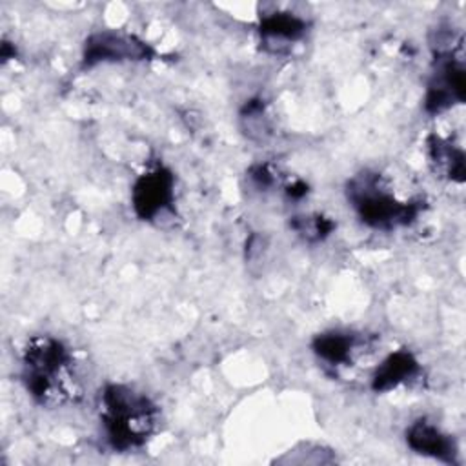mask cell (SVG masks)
<instances>
[{
	"mask_svg": "<svg viewBox=\"0 0 466 466\" xmlns=\"http://www.w3.org/2000/svg\"><path fill=\"white\" fill-rule=\"evenodd\" d=\"M22 380L27 393L44 406L64 404L78 395L71 351L53 337H35L22 355Z\"/></svg>",
	"mask_w": 466,
	"mask_h": 466,
	"instance_id": "obj_1",
	"label": "cell"
},
{
	"mask_svg": "<svg viewBox=\"0 0 466 466\" xmlns=\"http://www.w3.org/2000/svg\"><path fill=\"white\" fill-rule=\"evenodd\" d=\"M104 437L115 451L140 448L155 430L157 406L124 384H107L100 395Z\"/></svg>",
	"mask_w": 466,
	"mask_h": 466,
	"instance_id": "obj_2",
	"label": "cell"
},
{
	"mask_svg": "<svg viewBox=\"0 0 466 466\" xmlns=\"http://www.w3.org/2000/svg\"><path fill=\"white\" fill-rule=\"evenodd\" d=\"M348 200L357 211L359 218L375 229H393L411 224L420 208V200H397L382 182L379 173L362 171L355 175L346 186Z\"/></svg>",
	"mask_w": 466,
	"mask_h": 466,
	"instance_id": "obj_3",
	"label": "cell"
},
{
	"mask_svg": "<svg viewBox=\"0 0 466 466\" xmlns=\"http://www.w3.org/2000/svg\"><path fill=\"white\" fill-rule=\"evenodd\" d=\"M175 200V177L164 167L157 166L142 175L133 184L131 204L140 220H158L167 213Z\"/></svg>",
	"mask_w": 466,
	"mask_h": 466,
	"instance_id": "obj_4",
	"label": "cell"
},
{
	"mask_svg": "<svg viewBox=\"0 0 466 466\" xmlns=\"http://www.w3.org/2000/svg\"><path fill=\"white\" fill-rule=\"evenodd\" d=\"M155 56L151 46L135 35L118 31H100L86 38L82 66L93 67L104 62H127V60H149Z\"/></svg>",
	"mask_w": 466,
	"mask_h": 466,
	"instance_id": "obj_5",
	"label": "cell"
},
{
	"mask_svg": "<svg viewBox=\"0 0 466 466\" xmlns=\"http://www.w3.org/2000/svg\"><path fill=\"white\" fill-rule=\"evenodd\" d=\"M464 93L466 78L462 64L453 56L451 49L439 51L435 58V71L431 75L424 98L426 111L437 115L446 111L453 104H462Z\"/></svg>",
	"mask_w": 466,
	"mask_h": 466,
	"instance_id": "obj_6",
	"label": "cell"
},
{
	"mask_svg": "<svg viewBox=\"0 0 466 466\" xmlns=\"http://www.w3.org/2000/svg\"><path fill=\"white\" fill-rule=\"evenodd\" d=\"M308 31V22L289 11H271L260 18L262 46L271 53H284Z\"/></svg>",
	"mask_w": 466,
	"mask_h": 466,
	"instance_id": "obj_7",
	"label": "cell"
},
{
	"mask_svg": "<svg viewBox=\"0 0 466 466\" xmlns=\"http://www.w3.org/2000/svg\"><path fill=\"white\" fill-rule=\"evenodd\" d=\"M408 446L420 455L439 459L442 462H457V444L451 435L444 433L428 419H417L406 431Z\"/></svg>",
	"mask_w": 466,
	"mask_h": 466,
	"instance_id": "obj_8",
	"label": "cell"
},
{
	"mask_svg": "<svg viewBox=\"0 0 466 466\" xmlns=\"http://www.w3.org/2000/svg\"><path fill=\"white\" fill-rule=\"evenodd\" d=\"M420 371V364L415 355L408 350H397L390 353L371 375V390L377 393H386L400 384L413 380Z\"/></svg>",
	"mask_w": 466,
	"mask_h": 466,
	"instance_id": "obj_9",
	"label": "cell"
},
{
	"mask_svg": "<svg viewBox=\"0 0 466 466\" xmlns=\"http://www.w3.org/2000/svg\"><path fill=\"white\" fill-rule=\"evenodd\" d=\"M362 342V337L355 333L331 329L319 333L311 342V350L322 362L339 368L350 366L353 362V355L359 351Z\"/></svg>",
	"mask_w": 466,
	"mask_h": 466,
	"instance_id": "obj_10",
	"label": "cell"
},
{
	"mask_svg": "<svg viewBox=\"0 0 466 466\" xmlns=\"http://www.w3.org/2000/svg\"><path fill=\"white\" fill-rule=\"evenodd\" d=\"M430 158L433 166L444 173L450 180L464 182V153L461 147L453 146L450 140L431 135L428 138Z\"/></svg>",
	"mask_w": 466,
	"mask_h": 466,
	"instance_id": "obj_11",
	"label": "cell"
},
{
	"mask_svg": "<svg viewBox=\"0 0 466 466\" xmlns=\"http://www.w3.org/2000/svg\"><path fill=\"white\" fill-rule=\"evenodd\" d=\"M291 228L302 235L306 240H322L326 238L333 228H335V222L322 217V215H315V217H295L291 220Z\"/></svg>",
	"mask_w": 466,
	"mask_h": 466,
	"instance_id": "obj_12",
	"label": "cell"
}]
</instances>
